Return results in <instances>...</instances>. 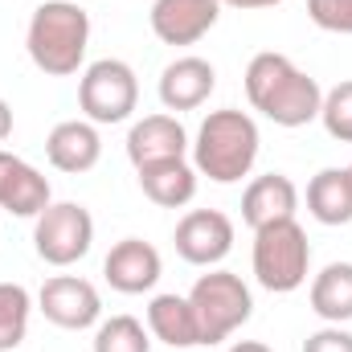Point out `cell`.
Returning a JSON list of instances; mask_svg holds the SVG:
<instances>
[{"label":"cell","mask_w":352,"mask_h":352,"mask_svg":"<svg viewBox=\"0 0 352 352\" xmlns=\"http://www.w3.org/2000/svg\"><path fill=\"white\" fill-rule=\"evenodd\" d=\"M246 98L250 107L270 119L274 127H307L320 119V102H324V87L299 70L287 54H274V50H263L250 58L246 66Z\"/></svg>","instance_id":"1"},{"label":"cell","mask_w":352,"mask_h":352,"mask_svg":"<svg viewBox=\"0 0 352 352\" xmlns=\"http://www.w3.org/2000/svg\"><path fill=\"white\" fill-rule=\"evenodd\" d=\"M29 62L50 78H70L87 66L90 12L78 0H41L25 29Z\"/></svg>","instance_id":"2"},{"label":"cell","mask_w":352,"mask_h":352,"mask_svg":"<svg viewBox=\"0 0 352 352\" xmlns=\"http://www.w3.org/2000/svg\"><path fill=\"white\" fill-rule=\"evenodd\" d=\"M258 148H263L258 123L238 107H221L201 119L188 152L197 176H209L213 184H238L242 176H250Z\"/></svg>","instance_id":"3"},{"label":"cell","mask_w":352,"mask_h":352,"mask_svg":"<svg viewBox=\"0 0 352 352\" xmlns=\"http://www.w3.org/2000/svg\"><path fill=\"white\" fill-rule=\"evenodd\" d=\"M188 303H192L197 332H201V344H205V349L230 340V336L254 316V295H250V287L242 283V274L221 270V266H213L209 274H201V278L192 283Z\"/></svg>","instance_id":"4"},{"label":"cell","mask_w":352,"mask_h":352,"mask_svg":"<svg viewBox=\"0 0 352 352\" xmlns=\"http://www.w3.org/2000/svg\"><path fill=\"white\" fill-rule=\"evenodd\" d=\"M254 278L258 287L274 295H291L307 283L311 274V242L307 230L291 217V221H270L263 230H254Z\"/></svg>","instance_id":"5"},{"label":"cell","mask_w":352,"mask_h":352,"mask_svg":"<svg viewBox=\"0 0 352 352\" xmlns=\"http://www.w3.org/2000/svg\"><path fill=\"white\" fill-rule=\"evenodd\" d=\"M78 107L82 119L111 127V123H127L131 111L140 107V78L123 58H98L90 62L78 78Z\"/></svg>","instance_id":"6"},{"label":"cell","mask_w":352,"mask_h":352,"mask_svg":"<svg viewBox=\"0 0 352 352\" xmlns=\"http://www.w3.org/2000/svg\"><path fill=\"white\" fill-rule=\"evenodd\" d=\"M94 246V217L78 201H50L33 217V250L50 266H74L82 263Z\"/></svg>","instance_id":"7"},{"label":"cell","mask_w":352,"mask_h":352,"mask_svg":"<svg viewBox=\"0 0 352 352\" xmlns=\"http://www.w3.org/2000/svg\"><path fill=\"white\" fill-rule=\"evenodd\" d=\"M37 311L66 332H87L102 320V295L82 274H54L37 291Z\"/></svg>","instance_id":"8"},{"label":"cell","mask_w":352,"mask_h":352,"mask_svg":"<svg viewBox=\"0 0 352 352\" xmlns=\"http://www.w3.org/2000/svg\"><path fill=\"white\" fill-rule=\"evenodd\" d=\"M173 246L188 266L213 270L217 263H226V254L234 250V221L221 209H188L176 221Z\"/></svg>","instance_id":"9"},{"label":"cell","mask_w":352,"mask_h":352,"mask_svg":"<svg viewBox=\"0 0 352 352\" xmlns=\"http://www.w3.org/2000/svg\"><path fill=\"white\" fill-rule=\"evenodd\" d=\"M160 274H164V258L144 238H123L102 258V278L119 295H144V291H152L160 283Z\"/></svg>","instance_id":"10"},{"label":"cell","mask_w":352,"mask_h":352,"mask_svg":"<svg viewBox=\"0 0 352 352\" xmlns=\"http://www.w3.org/2000/svg\"><path fill=\"white\" fill-rule=\"evenodd\" d=\"M192 148L184 123L176 119L173 111H156V115H144L131 123L127 131V160L135 168L144 164H160V160H184Z\"/></svg>","instance_id":"11"},{"label":"cell","mask_w":352,"mask_h":352,"mask_svg":"<svg viewBox=\"0 0 352 352\" xmlns=\"http://www.w3.org/2000/svg\"><path fill=\"white\" fill-rule=\"evenodd\" d=\"M221 16V0H156L148 21L164 45H197Z\"/></svg>","instance_id":"12"},{"label":"cell","mask_w":352,"mask_h":352,"mask_svg":"<svg viewBox=\"0 0 352 352\" xmlns=\"http://www.w3.org/2000/svg\"><path fill=\"white\" fill-rule=\"evenodd\" d=\"M217 90V70L213 62L197 58V54H184V58H173L164 70H160V102L164 111H197L201 102H209V94Z\"/></svg>","instance_id":"13"},{"label":"cell","mask_w":352,"mask_h":352,"mask_svg":"<svg viewBox=\"0 0 352 352\" xmlns=\"http://www.w3.org/2000/svg\"><path fill=\"white\" fill-rule=\"evenodd\" d=\"M54 201V188L41 168L0 148V209L12 217H37Z\"/></svg>","instance_id":"14"},{"label":"cell","mask_w":352,"mask_h":352,"mask_svg":"<svg viewBox=\"0 0 352 352\" xmlns=\"http://www.w3.org/2000/svg\"><path fill=\"white\" fill-rule=\"evenodd\" d=\"M45 160L58 173L82 176L102 160V135L98 123L90 119H62L50 135H45Z\"/></svg>","instance_id":"15"},{"label":"cell","mask_w":352,"mask_h":352,"mask_svg":"<svg viewBox=\"0 0 352 352\" xmlns=\"http://www.w3.org/2000/svg\"><path fill=\"white\" fill-rule=\"evenodd\" d=\"M299 213V188L283 173L254 176L242 192V221L250 230H263L270 221H291Z\"/></svg>","instance_id":"16"},{"label":"cell","mask_w":352,"mask_h":352,"mask_svg":"<svg viewBox=\"0 0 352 352\" xmlns=\"http://www.w3.org/2000/svg\"><path fill=\"white\" fill-rule=\"evenodd\" d=\"M148 332L152 340L168 344V349H201V332H197V316L188 295H152L148 303Z\"/></svg>","instance_id":"17"},{"label":"cell","mask_w":352,"mask_h":352,"mask_svg":"<svg viewBox=\"0 0 352 352\" xmlns=\"http://www.w3.org/2000/svg\"><path fill=\"white\" fill-rule=\"evenodd\" d=\"M135 173H140L144 197L160 209H184L197 197V168L188 160H160V164H144Z\"/></svg>","instance_id":"18"},{"label":"cell","mask_w":352,"mask_h":352,"mask_svg":"<svg viewBox=\"0 0 352 352\" xmlns=\"http://www.w3.org/2000/svg\"><path fill=\"white\" fill-rule=\"evenodd\" d=\"M307 213L320 226H349L352 221V176L349 168H320L307 180Z\"/></svg>","instance_id":"19"},{"label":"cell","mask_w":352,"mask_h":352,"mask_svg":"<svg viewBox=\"0 0 352 352\" xmlns=\"http://www.w3.org/2000/svg\"><path fill=\"white\" fill-rule=\"evenodd\" d=\"M311 311L324 324H349L352 320V263H328L311 278Z\"/></svg>","instance_id":"20"},{"label":"cell","mask_w":352,"mask_h":352,"mask_svg":"<svg viewBox=\"0 0 352 352\" xmlns=\"http://www.w3.org/2000/svg\"><path fill=\"white\" fill-rule=\"evenodd\" d=\"M33 295L21 283H0V352H12L29 336Z\"/></svg>","instance_id":"21"},{"label":"cell","mask_w":352,"mask_h":352,"mask_svg":"<svg viewBox=\"0 0 352 352\" xmlns=\"http://www.w3.org/2000/svg\"><path fill=\"white\" fill-rule=\"evenodd\" d=\"M94 352H152V332L135 316H111L94 328Z\"/></svg>","instance_id":"22"},{"label":"cell","mask_w":352,"mask_h":352,"mask_svg":"<svg viewBox=\"0 0 352 352\" xmlns=\"http://www.w3.org/2000/svg\"><path fill=\"white\" fill-rule=\"evenodd\" d=\"M320 123L332 140L352 144V78L336 82L332 90H324V102H320Z\"/></svg>","instance_id":"23"},{"label":"cell","mask_w":352,"mask_h":352,"mask_svg":"<svg viewBox=\"0 0 352 352\" xmlns=\"http://www.w3.org/2000/svg\"><path fill=\"white\" fill-rule=\"evenodd\" d=\"M307 16L324 33L352 37V0H307Z\"/></svg>","instance_id":"24"},{"label":"cell","mask_w":352,"mask_h":352,"mask_svg":"<svg viewBox=\"0 0 352 352\" xmlns=\"http://www.w3.org/2000/svg\"><path fill=\"white\" fill-rule=\"evenodd\" d=\"M303 352H352V332L344 324H324L303 340Z\"/></svg>","instance_id":"25"},{"label":"cell","mask_w":352,"mask_h":352,"mask_svg":"<svg viewBox=\"0 0 352 352\" xmlns=\"http://www.w3.org/2000/svg\"><path fill=\"white\" fill-rule=\"evenodd\" d=\"M283 0H221V8H242V12H258V8H274Z\"/></svg>","instance_id":"26"},{"label":"cell","mask_w":352,"mask_h":352,"mask_svg":"<svg viewBox=\"0 0 352 352\" xmlns=\"http://www.w3.org/2000/svg\"><path fill=\"white\" fill-rule=\"evenodd\" d=\"M12 135V102L8 98H0V144Z\"/></svg>","instance_id":"27"},{"label":"cell","mask_w":352,"mask_h":352,"mask_svg":"<svg viewBox=\"0 0 352 352\" xmlns=\"http://www.w3.org/2000/svg\"><path fill=\"white\" fill-rule=\"evenodd\" d=\"M226 352H274L270 344H263V340H234Z\"/></svg>","instance_id":"28"},{"label":"cell","mask_w":352,"mask_h":352,"mask_svg":"<svg viewBox=\"0 0 352 352\" xmlns=\"http://www.w3.org/2000/svg\"><path fill=\"white\" fill-rule=\"evenodd\" d=\"M349 176H352V164H349Z\"/></svg>","instance_id":"29"}]
</instances>
